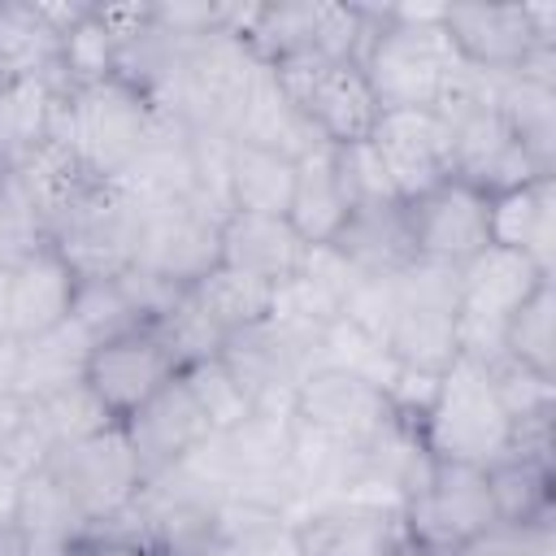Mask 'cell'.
I'll return each mask as SVG.
<instances>
[{"instance_id": "277c9868", "label": "cell", "mask_w": 556, "mask_h": 556, "mask_svg": "<svg viewBox=\"0 0 556 556\" xmlns=\"http://www.w3.org/2000/svg\"><path fill=\"white\" fill-rule=\"evenodd\" d=\"M434 113L447 126V152H452V178L456 182H469L482 195H500L508 187L539 178L526 148L517 143L504 113L495 109L491 74L469 70L465 83Z\"/></svg>"}, {"instance_id": "f1b7e54d", "label": "cell", "mask_w": 556, "mask_h": 556, "mask_svg": "<svg viewBox=\"0 0 556 556\" xmlns=\"http://www.w3.org/2000/svg\"><path fill=\"white\" fill-rule=\"evenodd\" d=\"M295 187V161L269 148L230 143L226 152V204L230 213H265L287 217Z\"/></svg>"}, {"instance_id": "4dcf8cb0", "label": "cell", "mask_w": 556, "mask_h": 556, "mask_svg": "<svg viewBox=\"0 0 556 556\" xmlns=\"http://www.w3.org/2000/svg\"><path fill=\"white\" fill-rule=\"evenodd\" d=\"M486 486L495 500V517L504 526L552 521V456L508 452L495 465H486Z\"/></svg>"}, {"instance_id": "44dd1931", "label": "cell", "mask_w": 556, "mask_h": 556, "mask_svg": "<svg viewBox=\"0 0 556 556\" xmlns=\"http://www.w3.org/2000/svg\"><path fill=\"white\" fill-rule=\"evenodd\" d=\"M491 243L521 252L543 274H556V182L539 174L491 195Z\"/></svg>"}, {"instance_id": "d6a6232c", "label": "cell", "mask_w": 556, "mask_h": 556, "mask_svg": "<svg viewBox=\"0 0 556 556\" xmlns=\"http://www.w3.org/2000/svg\"><path fill=\"white\" fill-rule=\"evenodd\" d=\"M191 295L200 300V308L213 317V326L230 339L239 330H252L261 326L269 313H274V287L252 278V274H239L230 265H213L204 278L191 282Z\"/></svg>"}, {"instance_id": "30bf717a", "label": "cell", "mask_w": 556, "mask_h": 556, "mask_svg": "<svg viewBox=\"0 0 556 556\" xmlns=\"http://www.w3.org/2000/svg\"><path fill=\"white\" fill-rule=\"evenodd\" d=\"M491 526H500V517L486 486V469L478 465L434 460L426 486L404 504L408 543L426 556H452Z\"/></svg>"}, {"instance_id": "836d02e7", "label": "cell", "mask_w": 556, "mask_h": 556, "mask_svg": "<svg viewBox=\"0 0 556 556\" xmlns=\"http://www.w3.org/2000/svg\"><path fill=\"white\" fill-rule=\"evenodd\" d=\"M556 278H543L534 295L504 321V356L539 378H556Z\"/></svg>"}, {"instance_id": "ba28073f", "label": "cell", "mask_w": 556, "mask_h": 556, "mask_svg": "<svg viewBox=\"0 0 556 556\" xmlns=\"http://www.w3.org/2000/svg\"><path fill=\"white\" fill-rule=\"evenodd\" d=\"M39 469L52 478V486L70 500V508L83 517V526H100L113 513H122L135 491L143 486V473L135 465V452L122 434V426L70 439V443H52L48 456L39 460Z\"/></svg>"}, {"instance_id": "9c48e42d", "label": "cell", "mask_w": 556, "mask_h": 556, "mask_svg": "<svg viewBox=\"0 0 556 556\" xmlns=\"http://www.w3.org/2000/svg\"><path fill=\"white\" fill-rule=\"evenodd\" d=\"M243 39L265 65L291 56L361 61V48L369 39V4H256L243 26Z\"/></svg>"}, {"instance_id": "ac0fdd59", "label": "cell", "mask_w": 556, "mask_h": 556, "mask_svg": "<svg viewBox=\"0 0 556 556\" xmlns=\"http://www.w3.org/2000/svg\"><path fill=\"white\" fill-rule=\"evenodd\" d=\"M130 452H135V465L148 478L156 473H169L178 469L182 460H191L200 452V443L213 434L208 417L200 413L195 395L187 391L182 374H174L156 395H148L126 421H117Z\"/></svg>"}, {"instance_id": "5bb4252c", "label": "cell", "mask_w": 556, "mask_h": 556, "mask_svg": "<svg viewBox=\"0 0 556 556\" xmlns=\"http://www.w3.org/2000/svg\"><path fill=\"white\" fill-rule=\"evenodd\" d=\"M304 556H395L408 547L404 508L369 495H321L295 513Z\"/></svg>"}, {"instance_id": "8fae6325", "label": "cell", "mask_w": 556, "mask_h": 556, "mask_svg": "<svg viewBox=\"0 0 556 556\" xmlns=\"http://www.w3.org/2000/svg\"><path fill=\"white\" fill-rule=\"evenodd\" d=\"M287 417L300 430H308V434H317L326 443H339V447H369V443H378L387 430H395L404 421L382 387H374L361 374L334 369V365L313 369L295 387Z\"/></svg>"}, {"instance_id": "7402d4cb", "label": "cell", "mask_w": 556, "mask_h": 556, "mask_svg": "<svg viewBox=\"0 0 556 556\" xmlns=\"http://www.w3.org/2000/svg\"><path fill=\"white\" fill-rule=\"evenodd\" d=\"M330 248L361 274V278H391L408 265H417L408 226H404V200H369L356 204L343 222V230L330 239Z\"/></svg>"}, {"instance_id": "6da1fadb", "label": "cell", "mask_w": 556, "mask_h": 556, "mask_svg": "<svg viewBox=\"0 0 556 556\" xmlns=\"http://www.w3.org/2000/svg\"><path fill=\"white\" fill-rule=\"evenodd\" d=\"M443 4H382L369 9V39L361 48V74L374 91L378 113L391 109H439L469 74L452 48Z\"/></svg>"}, {"instance_id": "83f0119b", "label": "cell", "mask_w": 556, "mask_h": 556, "mask_svg": "<svg viewBox=\"0 0 556 556\" xmlns=\"http://www.w3.org/2000/svg\"><path fill=\"white\" fill-rule=\"evenodd\" d=\"M91 339L78 321H61L56 330L30 339V343H17V382L13 391L35 404L43 395H56L74 382H83V369H87V356H91Z\"/></svg>"}, {"instance_id": "3957f363", "label": "cell", "mask_w": 556, "mask_h": 556, "mask_svg": "<svg viewBox=\"0 0 556 556\" xmlns=\"http://www.w3.org/2000/svg\"><path fill=\"white\" fill-rule=\"evenodd\" d=\"M417 434L434 460L452 465H495L513 452V417L495 391V378L482 361L456 356L430 391V404L417 417Z\"/></svg>"}, {"instance_id": "8d00e7d4", "label": "cell", "mask_w": 556, "mask_h": 556, "mask_svg": "<svg viewBox=\"0 0 556 556\" xmlns=\"http://www.w3.org/2000/svg\"><path fill=\"white\" fill-rule=\"evenodd\" d=\"M70 321H78L87 330L91 343H104L113 334H126V330H139V313L130 308V300L122 295L117 278H96V282H78L74 291V308H70Z\"/></svg>"}, {"instance_id": "1f68e13d", "label": "cell", "mask_w": 556, "mask_h": 556, "mask_svg": "<svg viewBox=\"0 0 556 556\" xmlns=\"http://www.w3.org/2000/svg\"><path fill=\"white\" fill-rule=\"evenodd\" d=\"M65 74H43V78H22V83H4L0 87V152L9 156V165L30 152L35 143L52 139V117L56 104L65 96Z\"/></svg>"}, {"instance_id": "d4e9b609", "label": "cell", "mask_w": 556, "mask_h": 556, "mask_svg": "<svg viewBox=\"0 0 556 556\" xmlns=\"http://www.w3.org/2000/svg\"><path fill=\"white\" fill-rule=\"evenodd\" d=\"M204 556H304L295 517L256 500H217Z\"/></svg>"}, {"instance_id": "2e32d148", "label": "cell", "mask_w": 556, "mask_h": 556, "mask_svg": "<svg viewBox=\"0 0 556 556\" xmlns=\"http://www.w3.org/2000/svg\"><path fill=\"white\" fill-rule=\"evenodd\" d=\"M369 152L378 169L387 174L395 200H413L439 182L452 178V152H447V126L434 109H391L378 113L369 130Z\"/></svg>"}, {"instance_id": "484cf974", "label": "cell", "mask_w": 556, "mask_h": 556, "mask_svg": "<svg viewBox=\"0 0 556 556\" xmlns=\"http://www.w3.org/2000/svg\"><path fill=\"white\" fill-rule=\"evenodd\" d=\"M495 109L508 130L526 148L539 174H556V83H539L530 74H491Z\"/></svg>"}, {"instance_id": "f546056e", "label": "cell", "mask_w": 556, "mask_h": 556, "mask_svg": "<svg viewBox=\"0 0 556 556\" xmlns=\"http://www.w3.org/2000/svg\"><path fill=\"white\" fill-rule=\"evenodd\" d=\"M65 35L43 4H0V87L61 70Z\"/></svg>"}, {"instance_id": "603a6c76", "label": "cell", "mask_w": 556, "mask_h": 556, "mask_svg": "<svg viewBox=\"0 0 556 556\" xmlns=\"http://www.w3.org/2000/svg\"><path fill=\"white\" fill-rule=\"evenodd\" d=\"M9 182H13V187L22 191V200L39 213L43 230H52L56 217H65L87 191L100 187V178L87 174L83 161H78L65 143H56V139H43V143H35L30 152H22V156L9 165Z\"/></svg>"}, {"instance_id": "74e56055", "label": "cell", "mask_w": 556, "mask_h": 556, "mask_svg": "<svg viewBox=\"0 0 556 556\" xmlns=\"http://www.w3.org/2000/svg\"><path fill=\"white\" fill-rule=\"evenodd\" d=\"M61 556H165V552H156L152 543H143V539L126 534V530L91 526V530H83Z\"/></svg>"}, {"instance_id": "52a82bcc", "label": "cell", "mask_w": 556, "mask_h": 556, "mask_svg": "<svg viewBox=\"0 0 556 556\" xmlns=\"http://www.w3.org/2000/svg\"><path fill=\"white\" fill-rule=\"evenodd\" d=\"M269 70L321 143L343 148V143L369 139V130L378 122V104H374V91L356 61L291 56V61H274Z\"/></svg>"}, {"instance_id": "8992f818", "label": "cell", "mask_w": 556, "mask_h": 556, "mask_svg": "<svg viewBox=\"0 0 556 556\" xmlns=\"http://www.w3.org/2000/svg\"><path fill=\"white\" fill-rule=\"evenodd\" d=\"M543 278L539 265H530L521 252L508 248H482L473 261L456 269V348L469 361H500L504 356V321L534 295Z\"/></svg>"}, {"instance_id": "e0dca14e", "label": "cell", "mask_w": 556, "mask_h": 556, "mask_svg": "<svg viewBox=\"0 0 556 556\" xmlns=\"http://www.w3.org/2000/svg\"><path fill=\"white\" fill-rule=\"evenodd\" d=\"M174 374H178V361L169 356L165 339L152 326H139V330H126V334L96 343L87 356L83 382L113 421H126Z\"/></svg>"}, {"instance_id": "4316f807", "label": "cell", "mask_w": 556, "mask_h": 556, "mask_svg": "<svg viewBox=\"0 0 556 556\" xmlns=\"http://www.w3.org/2000/svg\"><path fill=\"white\" fill-rule=\"evenodd\" d=\"M348 213H352V204H348V191H343V178L334 165V148L321 143V148L304 152L295 161V187H291L287 222L308 243H330L343 230Z\"/></svg>"}, {"instance_id": "9a60e30c", "label": "cell", "mask_w": 556, "mask_h": 556, "mask_svg": "<svg viewBox=\"0 0 556 556\" xmlns=\"http://www.w3.org/2000/svg\"><path fill=\"white\" fill-rule=\"evenodd\" d=\"M78 278L52 243L0 265V339L30 343L70 321Z\"/></svg>"}, {"instance_id": "ab89813d", "label": "cell", "mask_w": 556, "mask_h": 556, "mask_svg": "<svg viewBox=\"0 0 556 556\" xmlns=\"http://www.w3.org/2000/svg\"><path fill=\"white\" fill-rule=\"evenodd\" d=\"M4 182H9V156L0 152V187H4Z\"/></svg>"}, {"instance_id": "f35d334b", "label": "cell", "mask_w": 556, "mask_h": 556, "mask_svg": "<svg viewBox=\"0 0 556 556\" xmlns=\"http://www.w3.org/2000/svg\"><path fill=\"white\" fill-rule=\"evenodd\" d=\"M0 556H30V547H26L22 530L13 526V517H9V513H0Z\"/></svg>"}, {"instance_id": "d590c367", "label": "cell", "mask_w": 556, "mask_h": 556, "mask_svg": "<svg viewBox=\"0 0 556 556\" xmlns=\"http://www.w3.org/2000/svg\"><path fill=\"white\" fill-rule=\"evenodd\" d=\"M182 382L195 395V404H200V413L208 417L213 430H230V426H239V421H248L256 413V404L248 400V391L239 387V378L226 369L222 356L200 361V365H187L182 369Z\"/></svg>"}, {"instance_id": "60d3db41", "label": "cell", "mask_w": 556, "mask_h": 556, "mask_svg": "<svg viewBox=\"0 0 556 556\" xmlns=\"http://www.w3.org/2000/svg\"><path fill=\"white\" fill-rule=\"evenodd\" d=\"M395 556H426V552H417V547L408 543V547H404V552H395Z\"/></svg>"}, {"instance_id": "5b68a950", "label": "cell", "mask_w": 556, "mask_h": 556, "mask_svg": "<svg viewBox=\"0 0 556 556\" xmlns=\"http://www.w3.org/2000/svg\"><path fill=\"white\" fill-rule=\"evenodd\" d=\"M126 191L135 195V217H139L135 265H143L178 287H191L222 261V217L226 213H217L204 200L174 195V191H135V187H126Z\"/></svg>"}, {"instance_id": "7c38bea8", "label": "cell", "mask_w": 556, "mask_h": 556, "mask_svg": "<svg viewBox=\"0 0 556 556\" xmlns=\"http://www.w3.org/2000/svg\"><path fill=\"white\" fill-rule=\"evenodd\" d=\"M135 195L122 182H100L87 191L65 217L52 222L48 243L61 252V261L74 269L78 282L117 278L135 265Z\"/></svg>"}, {"instance_id": "4fadbf2b", "label": "cell", "mask_w": 556, "mask_h": 556, "mask_svg": "<svg viewBox=\"0 0 556 556\" xmlns=\"http://www.w3.org/2000/svg\"><path fill=\"white\" fill-rule=\"evenodd\" d=\"M404 226L413 256L426 265L460 269L482 248H491V195L469 182H439L413 200H404Z\"/></svg>"}, {"instance_id": "7a4b0ae2", "label": "cell", "mask_w": 556, "mask_h": 556, "mask_svg": "<svg viewBox=\"0 0 556 556\" xmlns=\"http://www.w3.org/2000/svg\"><path fill=\"white\" fill-rule=\"evenodd\" d=\"M152 122L156 104L135 83L109 74L100 83L65 87L52 117V139L65 143L100 182H122L148 143Z\"/></svg>"}, {"instance_id": "cb8c5ba5", "label": "cell", "mask_w": 556, "mask_h": 556, "mask_svg": "<svg viewBox=\"0 0 556 556\" xmlns=\"http://www.w3.org/2000/svg\"><path fill=\"white\" fill-rule=\"evenodd\" d=\"M230 143H252V148H269V152H282L291 161H300L304 152L321 148V139L313 135V126L295 113V104L287 100V91L278 87L274 70L261 65L239 113H235V126H230Z\"/></svg>"}, {"instance_id": "ffe728a7", "label": "cell", "mask_w": 556, "mask_h": 556, "mask_svg": "<svg viewBox=\"0 0 556 556\" xmlns=\"http://www.w3.org/2000/svg\"><path fill=\"white\" fill-rule=\"evenodd\" d=\"M308 239L287 222V217H265V213H226L222 217V261L239 274H252L269 282L274 291L287 287L308 256Z\"/></svg>"}, {"instance_id": "e575fe53", "label": "cell", "mask_w": 556, "mask_h": 556, "mask_svg": "<svg viewBox=\"0 0 556 556\" xmlns=\"http://www.w3.org/2000/svg\"><path fill=\"white\" fill-rule=\"evenodd\" d=\"M152 330L165 339L169 356L178 361V374H182L187 365H200V361L222 356V348H226V334H222V330L213 326V317L200 308V300L191 295V287L174 300V308H169Z\"/></svg>"}, {"instance_id": "d6986e66", "label": "cell", "mask_w": 556, "mask_h": 556, "mask_svg": "<svg viewBox=\"0 0 556 556\" xmlns=\"http://www.w3.org/2000/svg\"><path fill=\"white\" fill-rule=\"evenodd\" d=\"M439 22L460 61L478 74H513L526 65L530 52L556 48L539 39L530 4H443Z\"/></svg>"}]
</instances>
